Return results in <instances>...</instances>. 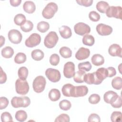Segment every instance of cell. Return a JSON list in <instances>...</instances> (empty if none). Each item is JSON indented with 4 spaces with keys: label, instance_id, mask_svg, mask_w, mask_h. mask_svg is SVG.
I'll list each match as a JSON object with an SVG mask.
<instances>
[{
    "label": "cell",
    "instance_id": "cell-49",
    "mask_svg": "<svg viewBox=\"0 0 122 122\" xmlns=\"http://www.w3.org/2000/svg\"><path fill=\"white\" fill-rule=\"evenodd\" d=\"M108 71V77H112L116 74V71L115 69L113 67H109L107 68Z\"/></svg>",
    "mask_w": 122,
    "mask_h": 122
},
{
    "label": "cell",
    "instance_id": "cell-36",
    "mask_svg": "<svg viewBox=\"0 0 122 122\" xmlns=\"http://www.w3.org/2000/svg\"><path fill=\"white\" fill-rule=\"evenodd\" d=\"M14 62L17 64H21L26 61V56L22 52L18 53L14 57Z\"/></svg>",
    "mask_w": 122,
    "mask_h": 122
},
{
    "label": "cell",
    "instance_id": "cell-6",
    "mask_svg": "<svg viewBox=\"0 0 122 122\" xmlns=\"http://www.w3.org/2000/svg\"><path fill=\"white\" fill-rule=\"evenodd\" d=\"M45 75L47 78L52 82H57L59 81L61 77L59 71L51 68H48L46 70Z\"/></svg>",
    "mask_w": 122,
    "mask_h": 122
},
{
    "label": "cell",
    "instance_id": "cell-23",
    "mask_svg": "<svg viewBox=\"0 0 122 122\" xmlns=\"http://www.w3.org/2000/svg\"><path fill=\"white\" fill-rule=\"evenodd\" d=\"M49 99L52 102H56L59 100L61 97V93L57 89H52L48 94Z\"/></svg>",
    "mask_w": 122,
    "mask_h": 122
},
{
    "label": "cell",
    "instance_id": "cell-10",
    "mask_svg": "<svg viewBox=\"0 0 122 122\" xmlns=\"http://www.w3.org/2000/svg\"><path fill=\"white\" fill-rule=\"evenodd\" d=\"M8 38L9 41L12 43H20L22 38L21 33L17 30L12 29L10 30L8 32Z\"/></svg>",
    "mask_w": 122,
    "mask_h": 122
},
{
    "label": "cell",
    "instance_id": "cell-45",
    "mask_svg": "<svg viewBox=\"0 0 122 122\" xmlns=\"http://www.w3.org/2000/svg\"><path fill=\"white\" fill-rule=\"evenodd\" d=\"M9 103V100L5 97H1L0 98V109H5Z\"/></svg>",
    "mask_w": 122,
    "mask_h": 122
},
{
    "label": "cell",
    "instance_id": "cell-41",
    "mask_svg": "<svg viewBox=\"0 0 122 122\" xmlns=\"http://www.w3.org/2000/svg\"><path fill=\"white\" fill-rule=\"evenodd\" d=\"M1 120L2 122H13L12 117L9 112H5L2 113L1 115Z\"/></svg>",
    "mask_w": 122,
    "mask_h": 122
},
{
    "label": "cell",
    "instance_id": "cell-33",
    "mask_svg": "<svg viewBox=\"0 0 122 122\" xmlns=\"http://www.w3.org/2000/svg\"><path fill=\"white\" fill-rule=\"evenodd\" d=\"M112 87L116 90H121L122 88V79L120 77H116L112 81Z\"/></svg>",
    "mask_w": 122,
    "mask_h": 122
},
{
    "label": "cell",
    "instance_id": "cell-34",
    "mask_svg": "<svg viewBox=\"0 0 122 122\" xmlns=\"http://www.w3.org/2000/svg\"><path fill=\"white\" fill-rule=\"evenodd\" d=\"M28 70L24 66L20 67L18 71V74L20 79L26 80L28 75Z\"/></svg>",
    "mask_w": 122,
    "mask_h": 122
},
{
    "label": "cell",
    "instance_id": "cell-28",
    "mask_svg": "<svg viewBox=\"0 0 122 122\" xmlns=\"http://www.w3.org/2000/svg\"><path fill=\"white\" fill-rule=\"evenodd\" d=\"M94 42L95 40L93 36L89 34H85L84 35L82 38V43L83 44L92 46L94 44Z\"/></svg>",
    "mask_w": 122,
    "mask_h": 122
},
{
    "label": "cell",
    "instance_id": "cell-15",
    "mask_svg": "<svg viewBox=\"0 0 122 122\" xmlns=\"http://www.w3.org/2000/svg\"><path fill=\"white\" fill-rule=\"evenodd\" d=\"M122 48L117 44H112L109 48V54L112 56H117L122 58Z\"/></svg>",
    "mask_w": 122,
    "mask_h": 122
},
{
    "label": "cell",
    "instance_id": "cell-25",
    "mask_svg": "<svg viewBox=\"0 0 122 122\" xmlns=\"http://www.w3.org/2000/svg\"><path fill=\"white\" fill-rule=\"evenodd\" d=\"M109 7V4L104 1H100L97 2L96 5L97 10L102 13H105Z\"/></svg>",
    "mask_w": 122,
    "mask_h": 122
},
{
    "label": "cell",
    "instance_id": "cell-46",
    "mask_svg": "<svg viewBox=\"0 0 122 122\" xmlns=\"http://www.w3.org/2000/svg\"><path fill=\"white\" fill-rule=\"evenodd\" d=\"M76 2L80 5L85 7H89L92 4V0H77Z\"/></svg>",
    "mask_w": 122,
    "mask_h": 122
},
{
    "label": "cell",
    "instance_id": "cell-52",
    "mask_svg": "<svg viewBox=\"0 0 122 122\" xmlns=\"http://www.w3.org/2000/svg\"><path fill=\"white\" fill-rule=\"evenodd\" d=\"M0 47H1L5 43V38L2 35L0 36Z\"/></svg>",
    "mask_w": 122,
    "mask_h": 122
},
{
    "label": "cell",
    "instance_id": "cell-24",
    "mask_svg": "<svg viewBox=\"0 0 122 122\" xmlns=\"http://www.w3.org/2000/svg\"><path fill=\"white\" fill-rule=\"evenodd\" d=\"M1 53L2 56L4 58H10L14 54V50L11 47L6 46L1 50Z\"/></svg>",
    "mask_w": 122,
    "mask_h": 122
},
{
    "label": "cell",
    "instance_id": "cell-38",
    "mask_svg": "<svg viewBox=\"0 0 122 122\" xmlns=\"http://www.w3.org/2000/svg\"><path fill=\"white\" fill-rule=\"evenodd\" d=\"M59 107L63 111H68L71 107V102L67 100H63L59 102Z\"/></svg>",
    "mask_w": 122,
    "mask_h": 122
},
{
    "label": "cell",
    "instance_id": "cell-19",
    "mask_svg": "<svg viewBox=\"0 0 122 122\" xmlns=\"http://www.w3.org/2000/svg\"><path fill=\"white\" fill-rule=\"evenodd\" d=\"M59 31L62 38L63 39H69L72 35L71 30L70 27L67 26L63 25L59 28Z\"/></svg>",
    "mask_w": 122,
    "mask_h": 122
},
{
    "label": "cell",
    "instance_id": "cell-47",
    "mask_svg": "<svg viewBox=\"0 0 122 122\" xmlns=\"http://www.w3.org/2000/svg\"><path fill=\"white\" fill-rule=\"evenodd\" d=\"M101 121L100 116L96 113H92L88 117L89 122H100Z\"/></svg>",
    "mask_w": 122,
    "mask_h": 122
},
{
    "label": "cell",
    "instance_id": "cell-32",
    "mask_svg": "<svg viewBox=\"0 0 122 122\" xmlns=\"http://www.w3.org/2000/svg\"><path fill=\"white\" fill-rule=\"evenodd\" d=\"M26 19V17L24 15L20 13L15 15L14 18V22L17 25L21 26L25 22Z\"/></svg>",
    "mask_w": 122,
    "mask_h": 122
},
{
    "label": "cell",
    "instance_id": "cell-37",
    "mask_svg": "<svg viewBox=\"0 0 122 122\" xmlns=\"http://www.w3.org/2000/svg\"><path fill=\"white\" fill-rule=\"evenodd\" d=\"M78 68L79 70L89 71L91 70L92 66L89 61H85L79 63L78 65Z\"/></svg>",
    "mask_w": 122,
    "mask_h": 122
},
{
    "label": "cell",
    "instance_id": "cell-4",
    "mask_svg": "<svg viewBox=\"0 0 122 122\" xmlns=\"http://www.w3.org/2000/svg\"><path fill=\"white\" fill-rule=\"evenodd\" d=\"M46 84L45 78L42 76H38L33 81L32 87L33 90L37 93H41L44 90Z\"/></svg>",
    "mask_w": 122,
    "mask_h": 122
},
{
    "label": "cell",
    "instance_id": "cell-43",
    "mask_svg": "<svg viewBox=\"0 0 122 122\" xmlns=\"http://www.w3.org/2000/svg\"><path fill=\"white\" fill-rule=\"evenodd\" d=\"M60 62V57L57 54H52L50 58V62L53 66L57 65Z\"/></svg>",
    "mask_w": 122,
    "mask_h": 122
},
{
    "label": "cell",
    "instance_id": "cell-14",
    "mask_svg": "<svg viewBox=\"0 0 122 122\" xmlns=\"http://www.w3.org/2000/svg\"><path fill=\"white\" fill-rule=\"evenodd\" d=\"M90 55V51L89 49L81 47L75 53V58L78 60H83L88 58Z\"/></svg>",
    "mask_w": 122,
    "mask_h": 122
},
{
    "label": "cell",
    "instance_id": "cell-13",
    "mask_svg": "<svg viewBox=\"0 0 122 122\" xmlns=\"http://www.w3.org/2000/svg\"><path fill=\"white\" fill-rule=\"evenodd\" d=\"M88 92V88L85 85L74 86L71 97H83L87 95Z\"/></svg>",
    "mask_w": 122,
    "mask_h": 122
},
{
    "label": "cell",
    "instance_id": "cell-1",
    "mask_svg": "<svg viewBox=\"0 0 122 122\" xmlns=\"http://www.w3.org/2000/svg\"><path fill=\"white\" fill-rule=\"evenodd\" d=\"M30 100L27 96L13 97L11 100V104L13 107L18 108L20 107L26 108L30 105Z\"/></svg>",
    "mask_w": 122,
    "mask_h": 122
},
{
    "label": "cell",
    "instance_id": "cell-2",
    "mask_svg": "<svg viewBox=\"0 0 122 122\" xmlns=\"http://www.w3.org/2000/svg\"><path fill=\"white\" fill-rule=\"evenodd\" d=\"M57 10L58 6L57 4L51 2L48 3L43 9L42 12V15L44 18L46 19H50L54 16Z\"/></svg>",
    "mask_w": 122,
    "mask_h": 122
},
{
    "label": "cell",
    "instance_id": "cell-18",
    "mask_svg": "<svg viewBox=\"0 0 122 122\" xmlns=\"http://www.w3.org/2000/svg\"><path fill=\"white\" fill-rule=\"evenodd\" d=\"M97 79L101 82L108 77V71L107 68L101 67L94 72Z\"/></svg>",
    "mask_w": 122,
    "mask_h": 122
},
{
    "label": "cell",
    "instance_id": "cell-51",
    "mask_svg": "<svg viewBox=\"0 0 122 122\" xmlns=\"http://www.w3.org/2000/svg\"><path fill=\"white\" fill-rule=\"evenodd\" d=\"M10 2L11 6L13 7H17L20 4L21 2V0H10Z\"/></svg>",
    "mask_w": 122,
    "mask_h": 122
},
{
    "label": "cell",
    "instance_id": "cell-3",
    "mask_svg": "<svg viewBox=\"0 0 122 122\" xmlns=\"http://www.w3.org/2000/svg\"><path fill=\"white\" fill-rule=\"evenodd\" d=\"M59 37L55 31H50L46 36L44 40V44L47 48L51 49L53 48L57 43Z\"/></svg>",
    "mask_w": 122,
    "mask_h": 122
},
{
    "label": "cell",
    "instance_id": "cell-7",
    "mask_svg": "<svg viewBox=\"0 0 122 122\" xmlns=\"http://www.w3.org/2000/svg\"><path fill=\"white\" fill-rule=\"evenodd\" d=\"M122 9L121 6H109L107 9L106 14L109 18H115L122 20Z\"/></svg>",
    "mask_w": 122,
    "mask_h": 122
},
{
    "label": "cell",
    "instance_id": "cell-50",
    "mask_svg": "<svg viewBox=\"0 0 122 122\" xmlns=\"http://www.w3.org/2000/svg\"><path fill=\"white\" fill-rule=\"evenodd\" d=\"M7 81V75L5 72L2 70L1 67H0V83H4Z\"/></svg>",
    "mask_w": 122,
    "mask_h": 122
},
{
    "label": "cell",
    "instance_id": "cell-40",
    "mask_svg": "<svg viewBox=\"0 0 122 122\" xmlns=\"http://www.w3.org/2000/svg\"><path fill=\"white\" fill-rule=\"evenodd\" d=\"M101 100L100 96L97 94H92L90 96L88 99L89 102L93 104L98 103Z\"/></svg>",
    "mask_w": 122,
    "mask_h": 122
},
{
    "label": "cell",
    "instance_id": "cell-12",
    "mask_svg": "<svg viewBox=\"0 0 122 122\" xmlns=\"http://www.w3.org/2000/svg\"><path fill=\"white\" fill-rule=\"evenodd\" d=\"M98 33L101 36L110 35L112 32V28L110 26L103 23L98 24L96 28Z\"/></svg>",
    "mask_w": 122,
    "mask_h": 122
},
{
    "label": "cell",
    "instance_id": "cell-16",
    "mask_svg": "<svg viewBox=\"0 0 122 122\" xmlns=\"http://www.w3.org/2000/svg\"><path fill=\"white\" fill-rule=\"evenodd\" d=\"M83 80L84 81L88 84L98 85L102 83L97 79L94 72L93 73L85 74L84 76Z\"/></svg>",
    "mask_w": 122,
    "mask_h": 122
},
{
    "label": "cell",
    "instance_id": "cell-48",
    "mask_svg": "<svg viewBox=\"0 0 122 122\" xmlns=\"http://www.w3.org/2000/svg\"><path fill=\"white\" fill-rule=\"evenodd\" d=\"M122 98L121 96L118 95L116 99L111 104V105L113 108H119L122 107Z\"/></svg>",
    "mask_w": 122,
    "mask_h": 122
},
{
    "label": "cell",
    "instance_id": "cell-8",
    "mask_svg": "<svg viewBox=\"0 0 122 122\" xmlns=\"http://www.w3.org/2000/svg\"><path fill=\"white\" fill-rule=\"evenodd\" d=\"M41 41V36L37 33H32L25 41V45L29 48H32L39 45Z\"/></svg>",
    "mask_w": 122,
    "mask_h": 122
},
{
    "label": "cell",
    "instance_id": "cell-30",
    "mask_svg": "<svg viewBox=\"0 0 122 122\" xmlns=\"http://www.w3.org/2000/svg\"><path fill=\"white\" fill-rule=\"evenodd\" d=\"M50 28V25L48 22L45 21L39 22L37 25V30L41 33L46 32Z\"/></svg>",
    "mask_w": 122,
    "mask_h": 122
},
{
    "label": "cell",
    "instance_id": "cell-39",
    "mask_svg": "<svg viewBox=\"0 0 122 122\" xmlns=\"http://www.w3.org/2000/svg\"><path fill=\"white\" fill-rule=\"evenodd\" d=\"M122 118V113L121 112L114 111L112 112L111 116V120L112 122H120Z\"/></svg>",
    "mask_w": 122,
    "mask_h": 122
},
{
    "label": "cell",
    "instance_id": "cell-22",
    "mask_svg": "<svg viewBox=\"0 0 122 122\" xmlns=\"http://www.w3.org/2000/svg\"><path fill=\"white\" fill-rule=\"evenodd\" d=\"M91 61L93 65L98 66L102 65L104 63V59L102 55L99 54H95L92 56Z\"/></svg>",
    "mask_w": 122,
    "mask_h": 122
},
{
    "label": "cell",
    "instance_id": "cell-20",
    "mask_svg": "<svg viewBox=\"0 0 122 122\" xmlns=\"http://www.w3.org/2000/svg\"><path fill=\"white\" fill-rule=\"evenodd\" d=\"M23 9L25 12L28 13H33L36 10L35 3L32 1H26L23 5Z\"/></svg>",
    "mask_w": 122,
    "mask_h": 122
},
{
    "label": "cell",
    "instance_id": "cell-21",
    "mask_svg": "<svg viewBox=\"0 0 122 122\" xmlns=\"http://www.w3.org/2000/svg\"><path fill=\"white\" fill-rule=\"evenodd\" d=\"M74 87V86L70 83L64 84L61 89L63 95L66 97H71Z\"/></svg>",
    "mask_w": 122,
    "mask_h": 122
},
{
    "label": "cell",
    "instance_id": "cell-17",
    "mask_svg": "<svg viewBox=\"0 0 122 122\" xmlns=\"http://www.w3.org/2000/svg\"><path fill=\"white\" fill-rule=\"evenodd\" d=\"M118 95L112 91H109L106 92L103 95V99L105 102L108 104H112L116 99Z\"/></svg>",
    "mask_w": 122,
    "mask_h": 122
},
{
    "label": "cell",
    "instance_id": "cell-35",
    "mask_svg": "<svg viewBox=\"0 0 122 122\" xmlns=\"http://www.w3.org/2000/svg\"><path fill=\"white\" fill-rule=\"evenodd\" d=\"M33 24L29 20H27L25 22L20 26L21 30L25 32L30 31L33 29Z\"/></svg>",
    "mask_w": 122,
    "mask_h": 122
},
{
    "label": "cell",
    "instance_id": "cell-11",
    "mask_svg": "<svg viewBox=\"0 0 122 122\" xmlns=\"http://www.w3.org/2000/svg\"><path fill=\"white\" fill-rule=\"evenodd\" d=\"M75 74V65L71 61L67 62L64 65L63 74L67 78H71Z\"/></svg>",
    "mask_w": 122,
    "mask_h": 122
},
{
    "label": "cell",
    "instance_id": "cell-26",
    "mask_svg": "<svg viewBox=\"0 0 122 122\" xmlns=\"http://www.w3.org/2000/svg\"><path fill=\"white\" fill-rule=\"evenodd\" d=\"M32 58L35 61H39L41 60L44 56V52L40 49H35L33 50L31 53Z\"/></svg>",
    "mask_w": 122,
    "mask_h": 122
},
{
    "label": "cell",
    "instance_id": "cell-31",
    "mask_svg": "<svg viewBox=\"0 0 122 122\" xmlns=\"http://www.w3.org/2000/svg\"><path fill=\"white\" fill-rule=\"evenodd\" d=\"M27 114L26 112L23 110H20L19 111H18L15 115V117L16 119L20 122H24L27 118Z\"/></svg>",
    "mask_w": 122,
    "mask_h": 122
},
{
    "label": "cell",
    "instance_id": "cell-42",
    "mask_svg": "<svg viewBox=\"0 0 122 122\" xmlns=\"http://www.w3.org/2000/svg\"><path fill=\"white\" fill-rule=\"evenodd\" d=\"M70 121V117L69 116L65 113H62L59 115L55 120V122H69Z\"/></svg>",
    "mask_w": 122,
    "mask_h": 122
},
{
    "label": "cell",
    "instance_id": "cell-29",
    "mask_svg": "<svg viewBox=\"0 0 122 122\" xmlns=\"http://www.w3.org/2000/svg\"><path fill=\"white\" fill-rule=\"evenodd\" d=\"M59 53L61 56L64 58H69L72 55L71 50L67 47H62L59 50Z\"/></svg>",
    "mask_w": 122,
    "mask_h": 122
},
{
    "label": "cell",
    "instance_id": "cell-5",
    "mask_svg": "<svg viewBox=\"0 0 122 122\" xmlns=\"http://www.w3.org/2000/svg\"><path fill=\"white\" fill-rule=\"evenodd\" d=\"M15 89L17 93L24 95L29 91V85L26 80L18 79L15 82Z\"/></svg>",
    "mask_w": 122,
    "mask_h": 122
},
{
    "label": "cell",
    "instance_id": "cell-27",
    "mask_svg": "<svg viewBox=\"0 0 122 122\" xmlns=\"http://www.w3.org/2000/svg\"><path fill=\"white\" fill-rule=\"evenodd\" d=\"M85 72L82 70H79L75 72L73 76V80L76 83H82L84 82L83 78L85 74Z\"/></svg>",
    "mask_w": 122,
    "mask_h": 122
},
{
    "label": "cell",
    "instance_id": "cell-9",
    "mask_svg": "<svg viewBox=\"0 0 122 122\" xmlns=\"http://www.w3.org/2000/svg\"><path fill=\"white\" fill-rule=\"evenodd\" d=\"M75 32L81 36H84L85 34H88L91 31L90 27L83 22H78L74 26Z\"/></svg>",
    "mask_w": 122,
    "mask_h": 122
},
{
    "label": "cell",
    "instance_id": "cell-44",
    "mask_svg": "<svg viewBox=\"0 0 122 122\" xmlns=\"http://www.w3.org/2000/svg\"><path fill=\"white\" fill-rule=\"evenodd\" d=\"M89 18L91 20L96 22L100 20V15L95 11H91L89 14Z\"/></svg>",
    "mask_w": 122,
    "mask_h": 122
}]
</instances>
